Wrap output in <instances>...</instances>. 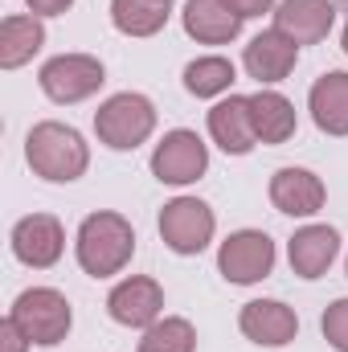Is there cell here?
Instances as JSON below:
<instances>
[{
  "mask_svg": "<svg viewBox=\"0 0 348 352\" xmlns=\"http://www.w3.org/2000/svg\"><path fill=\"white\" fill-rule=\"evenodd\" d=\"M25 160L41 180L70 184L90 168V144L83 140L78 127L58 123V119H41L25 135Z\"/></svg>",
  "mask_w": 348,
  "mask_h": 352,
  "instance_id": "obj_1",
  "label": "cell"
},
{
  "mask_svg": "<svg viewBox=\"0 0 348 352\" xmlns=\"http://www.w3.org/2000/svg\"><path fill=\"white\" fill-rule=\"evenodd\" d=\"M74 254H78V266L87 270L90 278H111V274H119L123 266L131 263L135 230H131V221L123 213L98 209V213L83 217L78 238H74Z\"/></svg>",
  "mask_w": 348,
  "mask_h": 352,
  "instance_id": "obj_2",
  "label": "cell"
},
{
  "mask_svg": "<svg viewBox=\"0 0 348 352\" xmlns=\"http://www.w3.org/2000/svg\"><path fill=\"white\" fill-rule=\"evenodd\" d=\"M156 131V107L140 90H119L94 111V135L111 152H135Z\"/></svg>",
  "mask_w": 348,
  "mask_h": 352,
  "instance_id": "obj_3",
  "label": "cell"
},
{
  "mask_svg": "<svg viewBox=\"0 0 348 352\" xmlns=\"http://www.w3.org/2000/svg\"><path fill=\"white\" fill-rule=\"evenodd\" d=\"M8 316L17 320V328L41 344V349H54L70 336V324H74V311H70V299L58 291V287H29L12 299Z\"/></svg>",
  "mask_w": 348,
  "mask_h": 352,
  "instance_id": "obj_4",
  "label": "cell"
},
{
  "mask_svg": "<svg viewBox=\"0 0 348 352\" xmlns=\"http://www.w3.org/2000/svg\"><path fill=\"white\" fill-rule=\"evenodd\" d=\"M37 82L45 90V98H54L58 107H70V102H87L90 94H98L107 82V70L94 54H58L41 66Z\"/></svg>",
  "mask_w": 348,
  "mask_h": 352,
  "instance_id": "obj_5",
  "label": "cell"
},
{
  "mask_svg": "<svg viewBox=\"0 0 348 352\" xmlns=\"http://www.w3.org/2000/svg\"><path fill=\"white\" fill-rule=\"evenodd\" d=\"M160 238H164V246L173 250V254H201L209 242H213V234H217V217H213V209L201 201V197H173L164 209H160Z\"/></svg>",
  "mask_w": 348,
  "mask_h": 352,
  "instance_id": "obj_6",
  "label": "cell"
},
{
  "mask_svg": "<svg viewBox=\"0 0 348 352\" xmlns=\"http://www.w3.org/2000/svg\"><path fill=\"white\" fill-rule=\"evenodd\" d=\"M274 258H279L274 238L262 234V230H238V234H230L217 246V270L234 287H254V283H262L274 270Z\"/></svg>",
  "mask_w": 348,
  "mask_h": 352,
  "instance_id": "obj_7",
  "label": "cell"
},
{
  "mask_svg": "<svg viewBox=\"0 0 348 352\" xmlns=\"http://www.w3.org/2000/svg\"><path fill=\"white\" fill-rule=\"evenodd\" d=\"M209 173V144L188 131V127H176L168 131L156 148H152V176L160 184H173V188H184L193 180Z\"/></svg>",
  "mask_w": 348,
  "mask_h": 352,
  "instance_id": "obj_8",
  "label": "cell"
},
{
  "mask_svg": "<svg viewBox=\"0 0 348 352\" xmlns=\"http://www.w3.org/2000/svg\"><path fill=\"white\" fill-rule=\"evenodd\" d=\"M8 246H12L17 263H25L29 270H50L66 254V230L54 213H29L12 226Z\"/></svg>",
  "mask_w": 348,
  "mask_h": 352,
  "instance_id": "obj_9",
  "label": "cell"
},
{
  "mask_svg": "<svg viewBox=\"0 0 348 352\" xmlns=\"http://www.w3.org/2000/svg\"><path fill=\"white\" fill-rule=\"evenodd\" d=\"M107 316L123 328H152L164 316V287L148 274H127L107 295Z\"/></svg>",
  "mask_w": 348,
  "mask_h": 352,
  "instance_id": "obj_10",
  "label": "cell"
},
{
  "mask_svg": "<svg viewBox=\"0 0 348 352\" xmlns=\"http://www.w3.org/2000/svg\"><path fill=\"white\" fill-rule=\"evenodd\" d=\"M238 328L259 349H287L299 336V316L283 299H250L238 311Z\"/></svg>",
  "mask_w": 348,
  "mask_h": 352,
  "instance_id": "obj_11",
  "label": "cell"
},
{
  "mask_svg": "<svg viewBox=\"0 0 348 352\" xmlns=\"http://www.w3.org/2000/svg\"><path fill=\"white\" fill-rule=\"evenodd\" d=\"M295 62H299V45L283 33V29H262L259 37H250V45L242 50V66H246V74L259 82V87H274V82H283L291 70H295Z\"/></svg>",
  "mask_w": 348,
  "mask_h": 352,
  "instance_id": "obj_12",
  "label": "cell"
},
{
  "mask_svg": "<svg viewBox=\"0 0 348 352\" xmlns=\"http://www.w3.org/2000/svg\"><path fill=\"white\" fill-rule=\"evenodd\" d=\"M209 135L226 156L254 152V119H250V94H226L209 107Z\"/></svg>",
  "mask_w": 348,
  "mask_h": 352,
  "instance_id": "obj_13",
  "label": "cell"
},
{
  "mask_svg": "<svg viewBox=\"0 0 348 352\" xmlns=\"http://www.w3.org/2000/svg\"><path fill=\"white\" fill-rule=\"evenodd\" d=\"M328 201V188L324 180L312 173V168H279L270 176V205L287 217H316Z\"/></svg>",
  "mask_w": 348,
  "mask_h": 352,
  "instance_id": "obj_14",
  "label": "cell"
},
{
  "mask_svg": "<svg viewBox=\"0 0 348 352\" xmlns=\"http://www.w3.org/2000/svg\"><path fill=\"white\" fill-rule=\"evenodd\" d=\"M336 0H279L274 4V29H283L295 45H316L336 25Z\"/></svg>",
  "mask_w": 348,
  "mask_h": 352,
  "instance_id": "obj_15",
  "label": "cell"
},
{
  "mask_svg": "<svg viewBox=\"0 0 348 352\" xmlns=\"http://www.w3.org/2000/svg\"><path fill=\"white\" fill-rule=\"evenodd\" d=\"M180 25L197 45H230L242 33V16L230 0H184Z\"/></svg>",
  "mask_w": 348,
  "mask_h": 352,
  "instance_id": "obj_16",
  "label": "cell"
},
{
  "mask_svg": "<svg viewBox=\"0 0 348 352\" xmlns=\"http://www.w3.org/2000/svg\"><path fill=\"white\" fill-rule=\"evenodd\" d=\"M340 254V234L332 226H303L287 242V263L299 278H324Z\"/></svg>",
  "mask_w": 348,
  "mask_h": 352,
  "instance_id": "obj_17",
  "label": "cell"
},
{
  "mask_svg": "<svg viewBox=\"0 0 348 352\" xmlns=\"http://www.w3.org/2000/svg\"><path fill=\"white\" fill-rule=\"evenodd\" d=\"M307 111L324 135H348V70L320 74L307 94Z\"/></svg>",
  "mask_w": 348,
  "mask_h": 352,
  "instance_id": "obj_18",
  "label": "cell"
},
{
  "mask_svg": "<svg viewBox=\"0 0 348 352\" xmlns=\"http://www.w3.org/2000/svg\"><path fill=\"white\" fill-rule=\"evenodd\" d=\"M250 119H254V135H259V144H287L291 135H295V127H299V115H295V102L287 98V94H279V90L270 87H259L250 94Z\"/></svg>",
  "mask_w": 348,
  "mask_h": 352,
  "instance_id": "obj_19",
  "label": "cell"
},
{
  "mask_svg": "<svg viewBox=\"0 0 348 352\" xmlns=\"http://www.w3.org/2000/svg\"><path fill=\"white\" fill-rule=\"evenodd\" d=\"M45 45V25L33 12H12L0 21V66L4 70H21L25 62H33V54H41Z\"/></svg>",
  "mask_w": 348,
  "mask_h": 352,
  "instance_id": "obj_20",
  "label": "cell"
},
{
  "mask_svg": "<svg viewBox=\"0 0 348 352\" xmlns=\"http://www.w3.org/2000/svg\"><path fill=\"white\" fill-rule=\"evenodd\" d=\"M173 16L168 0H111V25L123 37H156Z\"/></svg>",
  "mask_w": 348,
  "mask_h": 352,
  "instance_id": "obj_21",
  "label": "cell"
},
{
  "mask_svg": "<svg viewBox=\"0 0 348 352\" xmlns=\"http://www.w3.org/2000/svg\"><path fill=\"white\" fill-rule=\"evenodd\" d=\"M234 82H238V70L221 54H205V58H193L184 66V90L193 98H226Z\"/></svg>",
  "mask_w": 348,
  "mask_h": 352,
  "instance_id": "obj_22",
  "label": "cell"
},
{
  "mask_svg": "<svg viewBox=\"0 0 348 352\" xmlns=\"http://www.w3.org/2000/svg\"><path fill=\"white\" fill-rule=\"evenodd\" d=\"M135 352H197V328L184 316H160L152 328H144Z\"/></svg>",
  "mask_w": 348,
  "mask_h": 352,
  "instance_id": "obj_23",
  "label": "cell"
},
{
  "mask_svg": "<svg viewBox=\"0 0 348 352\" xmlns=\"http://www.w3.org/2000/svg\"><path fill=\"white\" fill-rule=\"evenodd\" d=\"M320 332H324V340L336 352H348V295L336 299V303H328V311L320 320Z\"/></svg>",
  "mask_w": 348,
  "mask_h": 352,
  "instance_id": "obj_24",
  "label": "cell"
},
{
  "mask_svg": "<svg viewBox=\"0 0 348 352\" xmlns=\"http://www.w3.org/2000/svg\"><path fill=\"white\" fill-rule=\"evenodd\" d=\"M29 349H33V340L17 328L12 316H4V324H0V352H29Z\"/></svg>",
  "mask_w": 348,
  "mask_h": 352,
  "instance_id": "obj_25",
  "label": "cell"
},
{
  "mask_svg": "<svg viewBox=\"0 0 348 352\" xmlns=\"http://www.w3.org/2000/svg\"><path fill=\"white\" fill-rule=\"evenodd\" d=\"M230 4H234V12L242 21H250V16H262V12H274L279 0H230Z\"/></svg>",
  "mask_w": 348,
  "mask_h": 352,
  "instance_id": "obj_26",
  "label": "cell"
},
{
  "mask_svg": "<svg viewBox=\"0 0 348 352\" xmlns=\"http://www.w3.org/2000/svg\"><path fill=\"white\" fill-rule=\"evenodd\" d=\"M25 4H29L33 16H62L74 0H25Z\"/></svg>",
  "mask_w": 348,
  "mask_h": 352,
  "instance_id": "obj_27",
  "label": "cell"
},
{
  "mask_svg": "<svg viewBox=\"0 0 348 352\" xmlns=\"http://www.w3.org/2000/svg\"><path fill=\"white\" fill-rule=\"evenodd\" d=\"M340 45H345V54H348V25H345V37H340Z\"/></svg>",
  "mask_w": 348,
  "mask_h": 352,
  "instance_id": "obj_28",
  "label": "cell"
},
{
  "mask_svg": "<svg viewBox=\"0 0 348 352\" xmlns=\"http://www.w3.org/2000/svg\"><path fill=\"white\" fill-rule=\"evenodd\" d=\"M336 8H340V12H348V0H336Z\"/></svg>",
  "mask_w": 348,
  "mask_h": 352,
  "instance_id": "obj_29",
  "label": "cell"
},
{
  "mask_svg": "<svg viewBox=\"0 0 348 352\" xmlns=\"http://www.w3.org/2000/svg\"><path fill=\"white\" fill-rule=\"evenodd\" d=\"M345 270H348V258H345Z\"/></svg>",
  "mask_w": 348,
  "mask_h": 352,
  "instance_id": "obj_30",
  "label": "cell"
},
{
  "mask_svg": "<svg viewBox=\"0 0 348 352\" xmlns=\"http://www.w3.org/2000/svg\"><path fill=\"white\" fill-rule=\"evenodd\" d=\"M168 4H173V0H168Z\"/></svg>",
  "mask_w": 348,
  "mask_h": 352,
  "instance_id": "obj_31",
  "label": "cell"
}]
</instances>
